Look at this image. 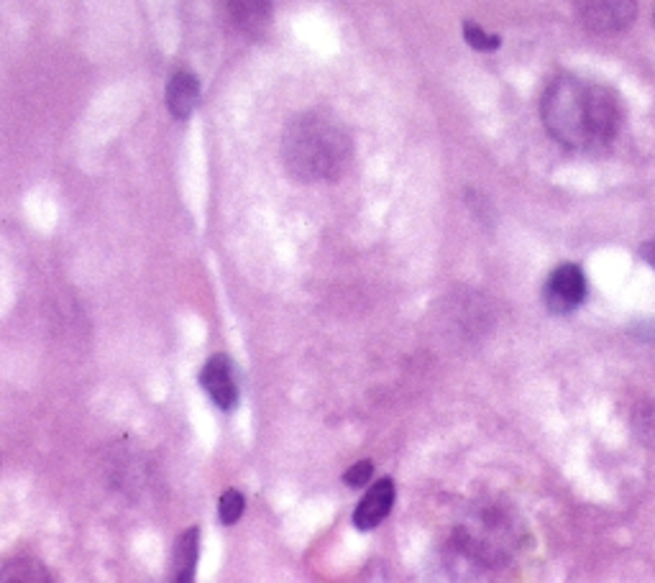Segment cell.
<instances>
[{
	"label": "cell",
	"instance_id": "1",
	"mask_svg": "<svg viewBox=\"0 0 655 583\" xmlns=\"http://www.w3.org/2000/svg\"><path fill=\"white\" fill-rule=\"evenodd\" d=\"M351 162V138L339 121L310 113L284 134V164L300 183H331Z\"/></svg>",
	"mask_w": 655,
	"mask_h": 583
},
{
	"label": "cell",
	"instance_id": "2",
	"mask_svg": "<svg viewBox=\"0 0 655 583\" xmlns=\"http://www.w3.org/2000/svg\"><path fill=\"white\" fill-rule=\"evenodd\" d=\"M540 116L555 142L581 149L592 144L589 134V85L573 77H555L540 101Z\"/></svg>",
	"mask_w": 655,
	"mask_h": 583
},
{
	"label": "cell",
	"instance_id": "3",
	"mask_svg": "<svg viewBox=\"0 0 655 583\" xmlns=\"http://www.w3.org/2000/svg\"><path fill=\"white\" fill-rule=\"evenodd\" d=\"M579 21L600 37L625 31L635 19V0H573Z\"/></svg>",
	"mask_w": 655,
	"mask_h": 583
},
{
	"label": "cell",
	"instance_id": "4",
	"mask_svg": "<svg viewBox=\"0 0 655 583\" xmlns=\"http://www.w3.org/2000/svg\"><path fill=\"white\" fill-rule=\"evenodd\" d=\"M586 298V277L576 264H563L548 277L543 302L553 315H569Z\"/></svg>",
	"mask_w": 655,
	"mask_h": 583
},
{
	"label": "cell",
	"instance_id": "5",
	"mask_svg": "<svg viewBox=\"0 0 655 583\" xmlns=\"http://www.w3.org/2000/svg\"><path fill=\"white\" fill-rule=\"evenodd\" d=\"M622 108L617 95L607 87L589 85V134L592 144H607L620 131Z\"/></svg>",
	"mask_w": 655,
	"mask_h": 583
},
{
	"label": "cell",
	"instance_id": "6",
	"mask_svg": "<svg viewBox=\"0 0 655 583\" xmlns=\"http://www.w3.org/2000/svg\"><path fill=\"white\" fill-rule=\"evenodd\" d=\"M200 384L220 409H233L239 405V384H236L233 364L226 353H216L208 358L200 372Z\"/></svg>",
	"mask_w": 655,
	"mask_h": 583
},
{
	"label": "cell",
	"instance_id": "7",
	"mask_svg": "<svg viewBox=\"0 0 655 583\" xmlns=\"http://www.w3.org/2000/svg\"><path fill=\"white\" fill-rule=\"evenodd\" d=\"M392 504H395V483H392V479H380L372 489L366 491L362 504L356 507L354 512L356 530L362 532L374 530L376 524L387 520V514L392 512Z\"/></svg>",
	"mask_w": 655,
	"mask_h": 583
},
{
	"label": "cell",
	"instance_id": "8",
	"mask_svg": "<svg viewBox=\"0 0 655 583\" xmlns=\"http://www.w3.org/2000/svg\"><path fill=\"white\" fill-rule=\"evenodd\" d=\"M198 101H200L198 77H195L193 72H185V70L177 72L167 87V105H169L171 116L179 118V121L190 118L193 111L198 108Z\"/></svg>",
	"mask_w": 655,
	"mask_h": 583
},
{
	"label": "cell",
	"instance_id": "9",
	"mask_svg": "<svg viewBox=\"0 0 655 583\" xmlns=\"http://www.w3.org/2000/svg\"><path fill=\"white\" fill-rule=\"evenodd\" d=\"M200 558V528H190L177 538L171 553V579L177 583H190L195 579Z\"/></svg>",
	"mask_w": 655,
	"mask_h": 583
},
{
	"label": "cell",
	"instance_id": "10",
	"mask_svg": "<svg viewBox=\"0 0 655 583\" xmlns=\"http://www.w3.org/2000/svg\"><path fill=\"white\" fill-rule=\"evenodd\" d=\"M233 21L249 37H259L272 19V0H228Z\"/></svg>",
	"mask_w": 655,
	"mask_h": 583
},
{
	"label": "cell",
	"instance_id": "11",
	"mask_svg": "<svg viewBox=\"0 0 655 583\" xmlns=\"http://www.w3.org/2000/svg\"><path fill=\"white\" fill-rule=\"evenodd\" d=\"M246 509V499L241 491L236 489H228L223 497H220V504H218V514H220V522L223 524H236L241 520Z\"/></svg>",
	"mask_w": 655,
	"mask_h": 583
},
{
	"label": "cell",
	"instance_id": "12",
	"mask_svg": "<svg viewBox=\"0 0 655 583\" xmlns=\"http://www.w3.org/2000/svg\"><path fill=\"white\" fill-rule=\"evenodd\" d=\"M464 37L469 41V46L477 49V52H495V49L502 44V39L495 34H487L485 29L477 27V23H466L464 27Z\"/></svg>",
	"mask_w": 655,
	"mask_h": 583
},
{
	"label": "cell",
	"instance_id": "13",
	"mask_svg": "<svg viewBox=\"0 0 655 583\" xmlns=\"http://www.w3.org/2000/svg\"><path fill=\"white\" fill-rule=\"evenodd\" d=\"M34 561H27V558H19V561L8 563L3 571H0V581H46L39 573H29Z\"/></svg>",
	"mask_w": 655,
	"mask_h": 583
},
{
	"label": "cell",
	"instance_id": "14",
	"mask_svg": "<svg viewBox=\"0 0 655 583\" xmlns=\"http://www.w3.org/2000/svg\"><path fill=\"white\" fill-rule=\"evenodd\" d=\"M372 473H374L372 461H358L349 468L346 476H343V481H346L351 489H358V487H364V483H368Z\"/></svg>",
	"mask_w": 655,
	"mask_h": 583
},
{
	"label": "cell",
	"instance_id": "15",
	"mask_svg": "<svg viewBox=\"0 0 655 583\" xmlns=\"http://www.w3.org/2000/svg\"><path fill=\"white\" fill-rule=\"evenodd\" d=\"M643 259L655 269V238L643 246Z\"/></svg>",
	"mask_w": 655,
	"mask_h": 583
},
{
	"label": "cell",
	"instance_id": "16",
	"mask_svg": "<svg viewBox=\"0 0 655 583\" xmlns=\"http://www.w3.org/2000/svg\"><path fill=\"white\" fill-rule=\"evenodd\" d=\"M653 19H655V15H653Z\"/></svg>",
	"mask_w": 655,
	"mask_h": 583
}]
</instances>
